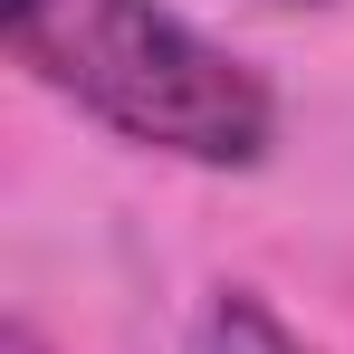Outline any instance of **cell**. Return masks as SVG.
Listing matches in <instances>:
<instances>
[{"mask_svg":"<svg viewBox=\"0 0 354 354\" xmlns=\"http://www.w3.org/2000/svg\"><path fill=\"white\" fill-rule=\"evenodd\" d=\"M0 39L29 86H48L134 153L249 173L278 144L268 77L211 29H192L173 0H0Z\"/></svg>","mask_w":354,"mask_h":354,"instance_id":"cell-1","label":"cell"},{"mask_svg":"<svg viewBox=\"0 0 354 354\" xmlns=\"http://www.w3.org/2000/svg\"><path fill=\"white\" fill-rule=\"evenodd\" d=\"M192 354H316V345H306L259 288H221L192 316Z\"/></svg>","mask_w":354,"mask_h":354,"instance_id":"cell-2","label":"cell"},{"mask_svg":"<svg viewBox=\"0 0 354 354\" xmlns=\"http://www.w3.org/2000/svg\"><path fill=\"white\" fill-rule=\"evenodd\" d=\"M0 354H48V335H39L29 316H10V335H0Z\"/></svg>","mask_w":354,"mask_h":354,"instance_id":"cell-3","label":"cell"},{"mask_svg":"<svg viewBox=\"0 0 354 354\" xmlns=\"http://www.w3.org/2000/svg\"><path fill=\"white\" fill-rule=\"evenodd\" d=\"M268 10H297V0H268Z\"/></svg>","mask_w":354,"mask_h":354,"instance_id":"cell-4","label":"cell"}]
</instances>
